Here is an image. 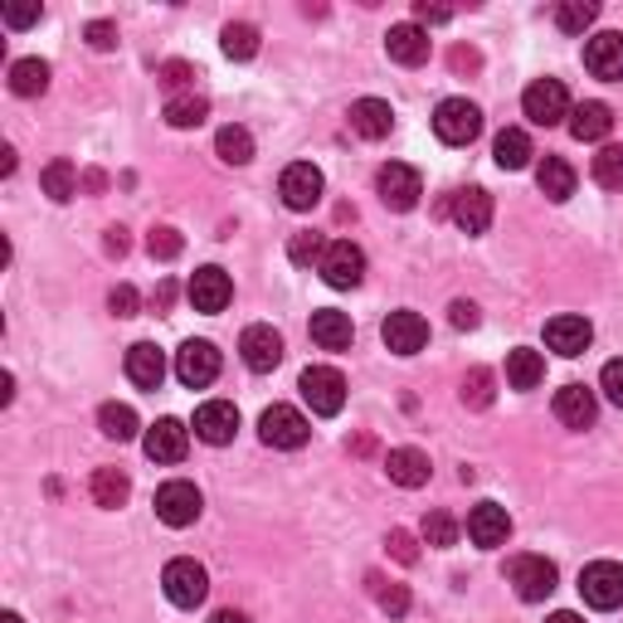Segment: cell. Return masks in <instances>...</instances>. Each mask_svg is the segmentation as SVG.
Masks as SVG:
<instances>
[{"mask_svg":"<svg viewBox=\"0 0 623 623\" xmlns=\"http://www.w3.org/2000/svg\"><path fill=\"white\" fill-rule=\"evenodd\" d=\"M580 600L590 609H623V565L614 560H594L580 570Z\"/></svg>","mask_w":623,"mask_h":623,"instance_id":"cell-5","label":"cell"},{"mask_svg":"<svg viewBox=\"0 0 623 623\" xmlns=\"http://www.w3.org/2000/svg\"><path fill=\"white\" fill-rule=\"evenodd\" d=\"M219 49H225L229 59H253L259 54V30L253 24H243V20H235V24H225V34H219Z\"/></svg>","mask_w":623,"mask_h":623,"instance_id":"cell-39","label":"cell"},{"mask_svg":"<svg viewBox=\"0 0 623 623\" xmlns=\"http://www.w3.org/2000/svg\"><path fill=\"white\" fill-rule=\"evenodd\" d=\"M448 322H454V326H458V332H473V326H478V322H482V316H478V302H468V298H458V302H454V308H448Z\"/></svg>","mask_w":623,"mask_h":623,"instance_id":"cell-51","label":"cell"},{"mask_svg":"<svg viewBox=\"0 0 623 623\" xmlns=\"http://www.w3.org/2000/svg\"><path fill=\"white\" fill-rule=\"evenodd\" d=\"M186 298H190V308L195 312H225L229 308V298H235V283H229V273L225 268H195L190 273V283H186Z\"/></svg>","mask_w":623,"mask_h":623,"instance_id":"cell-11","label":"cell"},{"mask_svg":"<svg viewBox=\"0 0 623 623\" xmlns=\"http://www.w3.org/2000/svg\"><path fill=\"white\" fill-rule=\"evenodd\" d=\"M375 190H381V200H385V210H414L419 205V195H424V180H419V170L405 166V162H390L381 166V176H375Z\"/></svg>","mask_w":623,"mask_h":623,"instance_id":"cell-8","label":"cell"},{"mask_svg":"<svg viewBox=\"0 0 623 623\" xmlns=\"http://www.w3.org/2000/svg\"><path fill=\"white\" fill-rule=\"evenodd\" d=\"M10 399H15V375H0V405H10Z\"/></svg>","mask_w":623,"mask_h":623,"instance_id":"cell-55","label":"cell"},{"mask_svg":"<svg viewBox=\"0 0 623 623\" xmlns=\"http://www.w3.org/2000/svg\"><path fill=\"white\" fill-rule=\"evenodd\" d=\"M385 473H390V482H399V487H424L429 482V458H424L419 448H390Z\"/></svg>","mask_w":623,"mask_h":623,"instance_id":"cell-29","label":"cell"},{"mask_svg":"<svg viewBox=\"0 0 623 623\" xmlns=\"http://www.w3.org/2000/svg\"><path fill=\"white\" fill-rule=\"evenodd\" d=\"M40 15H44L40 6H6V15H0V20H6L10 30H24V24H34Z\"/></svg>","mask_w":623,"mask_h":623,"instance_id":"cell-52","label":"cell"},{"mask_svg":"<svg viewBox=\"0 0 623 623\" xmlns=\"http://www.w3.org/2000/svg\"><path fill=\"white\" fill-rule=\"evenodd\" d=\"M235 434H239V409L229 405V399H210V405L195 409V438H200V444L225 448Z\"/></svg>","mask_w":623,"mask_h":623,"instance_id":"cell-17","label":"cell"},{"mask_svg":"<svg viewBox=\"0 0 623 623\" xmlns=\"http://www.w3.org/2000/svg\"><path fill=\"white\" fill-rule=\"evenodd\" d=\"M142 448H146V458L152 463H180L186 458V448H190V429L180 419H156L152 429H146Z\"/></svg>","mask_w":623,"mask_h":623,"instance_id":"cell-19","label":"cell"},{"mask_svg":"<svg viewBox=\"0 0 623 623\" xmlns=\"http://www.w3.org/2000/svg\"><path fill=\"white\" fill-rule=\"evenodd\" d=\"M97 429H103L107 438H117V444H132L142 424H137V409H132V405H117V399H113V405L97 409Z\"/></svg>","mask_w":623,"mask_h":623,"instance_id":"cell-36","label":"cell"},{"mask_svg":"<svg viewBox=\"0 0 623 623\" xmlns=\"http://www.w3.org/2000/svg\"><path fill=\"white\" fill-rule=\"evenodd\" d=\"M40 186H44V195H49V200H54V205H69L73 195H79V166L59 156V162H49V166H44Z\"/></svg>","mask_w":623,"mask_h":623,"instance_id":"cell-34","label":"cell"},{"mask_svg":"<svg viewBox=\"0 0 623 623\" xmlns=\"http://www.w3.org/2000/svg\"><path fill=\"white\" fill-rule=\"evenodd\" d=\"M259 438L268 448H302L312 438V424L302 409L273 405V409H263V419H259Z\"/></svg>","mask_w":623,"mask_h":623,"instance_id":"cell-6","label":"cell"},{"mask_svg":"<svg viewBox=\"0 0 623 623\" xmlns=\"http://www.w3.org/2000/svg\"><path fill=\"white\" fill-rule=\"evenodd\" d=\"M521 107H527V117L536 127H555V122L570 117V93L560 79H536L527 93H521Z\"/></svg>","mask_w":623,"mask_h":623,"instance_id":"cell-7","label":"cell"},{"mask_svg":"<svg viewBox=\"0 0 623 623\" xmlns=\"http://www.w3.org/2000/svg\"><path fill=\"white\" fill-rule=\"evenodd\" d=\"M590 341H594V326L584 322V316H551V322H546V346H551L555 356H565V361L584 356Z\"/></svg>","mask_w":623,"mask_h":623,"instance_id":"cell-18","label":"cell"},{"mask_svg":"<svg viewBox=\"0 0 623 623\" xmlns=\"http://www.w3.org/2000/svg\"><path fill=\"white\" fill-rule=\"evenodd\" d=\"M190 79H195L190 64H162V89H166L170 97H176V93H190V89H186Z\"/></svg>","mask_w":623,"mask_h":623,"instance_id":"cell-48","label":"cell"},{"mask_svg":"<svg viewBox=\"0 0 623 623\" xmlns=\"http://www.w3.org/2000/svg\"><path fill=\"white\" fill-rule=\"evenodd\" d=\"M322 278L332 288H361V278H365V253L356 249L351 239H336V243H326V259H322Z\"/></svg>","mask_w":623,"mask_h":623,"instance_id":"cell-15","label":"cell"},{"mask_svg":"<svg viewBox=\"0 0 623 623\" xmlns=\"http://www.w3.org/2000/svg\"><path fill=\"white\" fill-rule=\"evenodd\" d=\"M609 132H614V107H609V103L570 107V137H575V142H604Z\"/></svg>","mask_w":623,"mask_h":623,"instance_id":"cell-26","label":"cell"},{"mask_svg":"<svg viewBox=\"0 0 623 623\" xmlns=\"http://www.w3.org/2000/svg\"><path fill=\"white\" fill-rule=\"evenodd\" d=\"M83 40H89L93 49H117V24L113 20H93L89 30H83Z\"/></svg>","mask_w":623,"mask_h":623,"instance_id":"cell-50","label":"cell"},{"mask_svg":"<svg viewBox=\"0 0 623 623\" xmlns=\"http://www.w3.org/2000/svg\"><path fill=\"white\" fill-rule=\"evenodd\" d=\"M210 623H249V614H239V609H219Z\"/></svg>","mask_w":623,"mask_h":623,"instance_id":"cell-56","label":"cell"},{"mask_svg":"<svg viewBox=\"0 0 623 623\" xmlns=\"http://www.w3.org/2000/svg\"><path fill=\"white\" fill-rule=\"evenodd\" d=\"M454 219L463 235H487V225H492V195L482 186H468L454 195Z\"/></svg>","mask_w":623,"mask_h":623,"instance_id":"cell-23","label":"cell"},{"mask_svg":"<svg viewBox=\"0 0 623 623\" xmlns=\"http://www.w3.org/2000/svg\"><path fill=\"white\" fill-rule=\"evenodd\" d=\"M239 356H243V365L249 371H259V375H268V371H278V361H283V336L273 332V326H243V336H239Z\"/></svg>","mask_w":623,"mask_h":623,"instance_id":"cell-16","label":"cell"},{"mask_svg":"<svg viewBox=\"0 0 623 623\" xmlns=\"http://www.w3.org/2000/svg\"><path fill=\"white\" fill-rule=\"evenodd\" d=\"M584 69L604 83H623V34L619 30L590 34V40H584Z\"/></svg>","mask_w":623,"mask_h":623,"instance_id":"cell-14","label":"cell"},{"mask_svg":"<svg viewBox=\"0 0 623 623\" xmlns=\"http://www.w3.org/2000/svg\"><path fill=\"white\" fill-rule=\"evenodd\" d=\"M298 390L312 405V414H322V419H332V414L346 409V381H341V371H332V365H308Z\"/></svg>","mask_w":623,"mask_h":623,"instance_id":"cell-4","label":"cell"},{"mask_svg":"<svg viewBox=\"0 0 623 623\" xmlns=\"http://www.w3.org/2000/svg\"><path fill=\"white\" fill-rule=\"evenodd\" d=\"M89 492H93V502H97V507L113 511V507H122V502L132 497V478H127L122 468H97V473H93V482H89Z\"/></svg>","mask_w":623,"mask_h":623,"instance_id":"cell-32","label":"cell"},{"mask_svg":"<svg viewBox=\"0 0 623 623\" xmlns=\"http://www.w3.org/2000/svg\"><path fill=\"white\" fill-rule=\"evenodd\" d=\"M0 623H24L20 614H0Z\"/></svg>","mask_w":623,"mask_h":623,"instance_id":"cell-59","label":"cell"},{"mask_svg":"<svg viewBox=\"0 0 623 623\" xmlns=\"http://www.w3.org/2000/svg\"><path fill=\"white\" fill-rule=\"evenodd\" d=\"M351 336H356V326H351L346 312H336V308L312 312V341L322 351H351Z\"/></svg>","mask_w":623,"mask_h":623,"instance_id":"cell-27","label":"cell"},{"mask_svg":"<svg viewBox=\"0 0 623 623\" xmlns=\"http://www.w3.org/2000/svg\"><path fill=\"white\" fill-rule=\"evenodd\" d=\"M468 536H473V546H482V551H497V546H507V536H511L507 507L478 502V507L468 511Z\"/></svg>","mask_w":623,"mask_h":623,"instance_id":"cell-20","label":"cell"},{"mask_svg":"<svg viewBox=\"0 0 623 623\" xmlns=\"http://www.w3.org/2000/svg\"><path fill=\"white\" fill-rule=\"evenodd\" d=\"M546 623H584V619H580V614H551Z\"/></svg>","mask_w":623,"mask_h":623,"instance_id":"cell-58","label":"cell"},{"mask_svg":"<svg viewBox=\"0 0 623 623\" xmlns=\"http://www.w3.org/2000/svg\"><path fill=\"white\" fill-rule=\"evenodd\" d=\"M215 152H219V162H229V166H249V162H253V137H249V127H219Z\"/></svg>","mask_w":623,"mask_h":623,"instance_id":"cell-37","label":"cell"},{"mask_svg":"<svg viewBox=\"0 0 623 623\" xmlns=\"http://www.w3.org/2000/svg\"><path fill=\"white\" fill-rule=\"evenodd\" d=\"M385 546H390V555H395L399 565H414V560H419V546H414V536H409V531H390V536H385Z\"/></svg>","mask_w":623,"mask_h":623,"instance_id":"cell-47","label":"cell"},{"mask_svg":"<svg viewBox=\"0 0 623 623\" xmlns=\"http://www.w3.org/2000/svg\"><path fill=\"white\" fill-rule=\"evenodd\" d=\"M162 590H166V600L176 609H200L205 594H210V575H205L200 560L180 555V560H170V565L162 570Z\"/></svg>","mask_w":623,"mask_h":623,"instance_id":"cell-1","label":"cell"},{"mask_svg":"<svg viewBox=\"0 0 623 623\" xmlns=\"http://www.w3.org/2000/svg\"><path fill=\"white\" fill-rule=\"evenodd\" d=\"M107 253H127V229H107Z\"/></svg>","mask_w":623,"mask_h":623,"instance_id":"cell-54","label":"cell"},{"mask_svg":"<svg viewBox=\"0 0 623 623\" xmlns=\"http://www.w3.org/2000/svg\"><path fill=\"white\" fill-rule=\"evenodd\" d=\"M200 507H205V497H200V487L195 482H166V487H156V517L166 521V527H190V521H200Z\"/></svg>","mask_w":623,"mask_h":623,"instance_id":"cell-9","label":"cell"},{"mask_svg":"<svg viewBox=\"0 0 623 623\" xmlns=\"http://www.w3.org/2000/svg\"><path fill=\"white\" fill-rule=\"evenodd\" d=\"M146 253H152L156 263H170V259L180 253V235H176L170 225H156L152 235H146Z\"/></svg>","mask_w":623,"mask_h":623,"instance_id":"cell-45","label":"cell"},{"mask_svg":"<svg viewBox=\"0 0 623 623\" xmlns=\"http://www.w3.org/2000/svg\"><path fill=\"white\" fill-rule=\"evenodd\" d=\"M44 89H49L44 59H15V64H10V93L15 97H40Z\"/></svg>","mask_w":623,"mask_h":623,"instance_id":"cell-35","label":"cell"},{"mask_svg":"<svg viewBox=\"0 0 623 623\" xmlns=\"http://www.w3.org/2000/svg\"><path fill=\"white\" fill-rule=\"evenodd\" d=\"M381 336H385V346L395 351V356H419V351L429 346V322H424L419 312L399 308V312H390V316H385Z\"/></svg>","mask_w":623,"mask_h":623,"instance_id":"cell-12","label":"cell"},{"mask_svg":"<svg viewBox=\"0 0 623 623\" xmlns=\"http://www.w3.org/2000/svg\"><path fill=\"white\" fill-rule=\"evenodd\" d=\"M434 132H438V142H448V146L478 142V132H482L478 103H468V97H444V103L434 107Z\"/></svg>","mask_w":623,"mask_h":623,"instance_id":"cell-3","label":"cell"},{"mask_svg":"<svg viewBox=\"0 0 623 623\" xmlns=\"http://www.w3.org/2000/svg\"><path fill=\"white\" fill-rule=\"evenodd\" d=\"M205 117H210V97H205V93H176V97H166V122H170V127H180V132H186V127H200V122Z\"/></svg>","mask_w":623,"mask_h":623,"instance_id":"cell-33","label":"cell"},{"mask_svg":"<svg viewBox=\"0 0 623 623\" xmlns=\"http://www.w3.org/2000/svg\"><path fill=\"white\" fill-rule=\"evenodd\" d=\"M322 190H326V180L312 162H292L283 170V180H278V195H283L288 210H312V205L322 200Z\"/></svg>","mask_w":623,"mask_h":623,"instance_id":"cell-13","label":"cell"},{"mask_svg":"<svg viewBox=\"0 0 623 623\" xmlns=\"http://www.w3.org/2000/svg\"><path fill=\"white\" fill-rule=\"evenodd\" d=\"M507 580L527 604H541V600H551L555 594L560 575H555V565L546 555H511L507 560Z\"/></svg>","mask_w":623,"mask_h":623,"instance_id":"cell-2","label":"cell"},{"mask_svg":"<svg viewBox=\"0 0 623 623\" xmlns=\"http://www.w3.org/2000/svg\"><path fill=\"white\" fill-rule=\"evenodd\" d=\"M414 15H419L424 24H444V20H454V10H444V6H429V0H419V6H414Z\"/></svg>","mask_w":623,"mask_h":623,"instance_id":"cell-53","label":"cell"},{"mask_svg":"<svg viewBox=\"0 0 623 623\" xmlns=\"http://www.w3.org/2000/svg\"><path fill=\"white\" fill-rule=\"evenodd\" d=\"M594 20H600V6H594V0H560L555 6V24L565 34H584Z\"/></svg>","mask_w":623,"mask_h":623,"instance_id":"cell-38","label":"cell"},{"mask_svg":"<svg viewBox=\"0 0 623 623\" xmlns=\"http://www.w3.org/2000/svg\"><path fill=\"white\" fill-rule=\"evenodd\" d=\"M463 405H468V409H487V405H492V371L473 365V371L463 375Z\"/></svg>","mask_w":623,"mask_h":623,"instance_id":"cell-41","label":"cell"},{"mask_svg":"<svg viewBox=\"0 0 623 623\" xmlns=\"http://www.w3.org/2000/svg\"><path fill=\"white\" fill-rule=\"evenodd\" d=\"M215 375H219V351H215V341H186V346L176 351V381L186 385V390L215 385Z\"/></svg>","mask_w":623,"mask_h":623,"instance_id":"cell-10","label":"cell"},{"mask_svg":"<svg viewBox=\"0 0 623 623\" xmlns=\"http://www.w3.org/2000/svg\"><path fill=\"white\" fill-rule=\"evenodd\" d=\"M385 54L395 59V64H405V69H419L424 59H429V34H424L419 24H390Z\"/></svg>","mask_w":623,"mask_h":623,"instance_id":"cell-22","label":"cell"},{"mask_svg":"<svg viewBox=\"0 0 623 623\" xmlns=\"http://www.w3.org/2000/svg\"><path fill=\"white\" fill-rule=\"evenodd\" d=\"M107 308H113V316H137V288L117 283L113 292H107Z\"/></svg>","mask_w":623,"mask_h":623,"instance_id":"cell-49","label":"cell"},{"mask_svg":"<svg viewBox=\"0 0 623 623\" xmlns=\"http://www.w3.org/2000/svg\"><path fill=\"white\" fill-rule=\"evenodd\" d=\"M541 381H546V356L541 351H531V346L507 351V385L511 390H536Z\"/></svg>","mask_w":623,"mask_h":623,"instance_id":"cell-30","label":"cell"},{"mask_svg":"<svg viewBox=\"0 0 623 623\" xmlns=\"http://www.w3.org/2000/svg\"><path fill=\"white\" fill-rule=\"evenodd\" d=\"M371 590H375V604H381L390 619H405L409 614V590H405V584H385L381 575H371Z\"/></svg>","mask_w":623,"mask_h":623,"instance_id":"cell-43","label":"cell"},{"mask_svg":"<svg viewBox=\"0 0 623 623\" xmlns=\"http://www.w3.org/2000/svg\"><path fill=\"white\" fill-rule=\"evenodd\" d=\"M288 259L298 263V268H312V263L322 268V259H326V239H322V235H312V229H308V235H292Z\"/></svg>","mask_w":623,"mask_h":623,"instance_id":"cell-42","label":"cell"},{"mask_svg":"<svg viewBox=\"0 0 623 623\" xmlns=\"http://www.w3.org/2000/svg\"><path fill=\"white\" fill-rule=\"evenodd\" d=\"M531 137H527V132H521V127H502V132H497V142H492V162L497 166H502V170H521V166H527L531 162Z\"/></svg>","mask_w":623,"mask_h":623,"instance_id":"cell-31","label":"cell"},{"mask_svg":"<svg viewBox=\"0 0 623 623\" xmlns=\"http://www.w3.org/2000/svg\"><path fill=\"white\" fill-rule=\"evenodd\" d=\"M419 536L429 546H438V551H448V546H458V521L448 517V511H429V517H424V527H419Z\"/></svg>","mask_w":623,"mask_h":623,"instance_id":"cell-40","label":"cell"},{"mask_svg":"<svg viewBox=\"0 0 623 623\" xmlns=\"http://www.w3.org/2000/svg\"><path fill=\"white\" fill-rule=\"evenodd\" d=\"M0 170H6V176L15 170V146H6V152H0Z\"/></svg>","mask_w":623,"mask_h":623,"instance_id":"cell-57","label":"cell"},{"mask_svg":"<svg viewBox=\"0 0 623 623\" xmlns=\"http://www.w3.org/2000/svg\"><path fill=\"white\" fill-rule=\"evenodd\" d=\"M127 381L137 385V390H162V381H166V356L152 346V341L127 346Z\"/></svg>","mask_w":623,"mask_h":623,"instance_id":"cell-24","label":"cell"},{"mask_svg":"<svg viewBox=\"0 0 623 623\" xmlns=\"http://www.w3.org/2000/svg\"><path fill=\"white\" fill-rule=\"evenodd\" d=\"M555 419L565 424V429H590V424L600 419V399H594V390L560 385L555 390Z\"/></svg>","mask_w":623,"mask_h":623,"instance_id":"cell-21","label":"cell"},{"mask_svg":"<svg viewBox=\"0 0 623 623\" xmlns=\"http://www.w3.org/2000/svg\"><path fill=\"white\" fill-rule=\"evenodd\" d=\"M536 186H541V195H546V200L565 205L570 195H575V166H570V162H560V156H546V162L536 166Z\"/></svg>","mask_w":623,"mask_h":623,"instance_id":"cell-28","label":"cell"},{"mask_svg":"<svg viewBox=\"0 0 623 623\" xmlns=\"http://www.w3.org/2000/svg\"><path fill=\"white\" fill-rule=\"evenodd\" d=\"M600 390L609 395V405L623 409V361H609L604 365V371H600Z\"/></svg>","mask_w":623,"mask_h":623,"instance_id":"cell-46","label":"cell"},{"mask_svg":"<svg viewBox=\"0 0 623 623\" xmlns=\"http://www.w3.org/2000/svg\"><path fill=\"white\" fill-rule=\"evenodd\" d=\"M594 180H600L604 190H623V146H604V152L594 156Z\"/></svg>","mask_w":623,"mask_h":623,"instance_id":"cell-44","label":"cell"},{"mask_svg":"<svg viewBox=\"0 0 623 623\" xmlns=\"http://www.w3.org/2000/svg\"><path fill=\"white\" fill-rule=\"evenodd\" d=\"M390 127H395L390 103H381V97H361V103H351V132H356V137L381 142V137H390Z\"/></svg>","mask_w":623,"mask_h":623,"instance_id":"cell-25","label":"cell"}]
</instances>
